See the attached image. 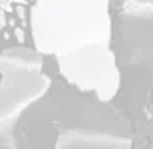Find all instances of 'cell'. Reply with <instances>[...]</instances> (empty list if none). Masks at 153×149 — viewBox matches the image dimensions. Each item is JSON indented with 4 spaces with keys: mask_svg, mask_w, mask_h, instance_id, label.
Listing matches in <instances>:
<instances>
[{
    "mask_svg": "<svg viewBox=\"0 0 153 149\" xmlns=\"http://www.w3.org/2000/svg\"><path fill=\"white\" fill-rule=\"evenodd\" d=\"M50 80L40 72V58L28 50L0 56V127H16L18 117L48 90Z\"/></svg>",
    "mask_w": 153,
    "mask_h": 149,
    "instance_id": "cell-1",
    "label": "cell"
},
{
    "mask_svg": "<svg viewBox=\"0 0 153 149\" xmlns=\"http://www.w3.org/2000/svg\"><path fill=\"white\" fill-rule=\"evenodd\" d=\"M58 149H123V145L114 143L111 139L97 135V133H88L84 129H66L60 133L56 141Z\"/></svg>",
    "mask_w": 153,
    "mask_h": 149,
    "instance_id": "cell-2",
    "label": "cell"
},
{
    "mask_svg": "<svg viewBox=\"0 0 153 149\" xmlns=\"http://www.w3.org/2000/svg\"><path fill=\"white\" fill-rule=\"evenodd\" d=\"M16 127H0V149H18Z\"/></svg>",
    "mask_w": 153,
    "mask_h": 149,
    "instance_id": "cell-3",
    "label": "cell"
},
{
    "mask_svg": "<svg viewBox=\"0 0 153 149\" xmlns=\"http://www.w3.org/2000/svg\"><path fill=\"white\" fill-rule=\"evenodd\" d=\"M56 149H58V147H56Z\"/></svg>",
    "mask_w": 153,
    "mask_h": 149,
    "instance_id": "cell-4",
    "label": "cell"
}]
</instances>
